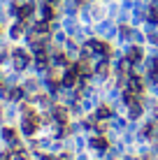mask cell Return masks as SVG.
I'll return each mask as SVG.
<instances>
[{
    "instance_id": "8992f818",
    "label": "cell",
    "mask_w": 158,
    "mask_h": 160,
    "mask_svg": "<svg viewBox=\"0 0 158 160\" xmlns=\"http://www.w3.org/2000/svg\"><path fill=\"white\" fill-rule=\"evenodd\" d=\"M54 118H56L58 123H65V121H68V112H65L63 107H56L54 109Z\"/></svg>"
},
{
    "instance_id": "4fadbf2b",
    "label": "cell",
    "mask_w": 158,
    "mask_h": 160,
    "mask_svg": "<svg viewBox=\"0 0 158 160\" xmlns=\"http://www.w3.org/2000/svg\"><path fill=\"white\" fill-rule=\"evenodd\" d=\"M0 160H9V158H7V153H3V156H0Z\"/></svg>"
},
{
    "instance_id": "3957f363",
    "label": "cell",
    "mask_w": 158,
    "mask_h": 160,
    "mask_svg": "<svg viewBox=\"0 0 158 160\" xmlns=\"http://www.w3.org/2000/svg\"><path fill=\"white\" fill-rule=\"evenodd\" d=\"M142 56H144V53H142V49H140V47H130L128 51H126V58H128L133 65L140 63V60H142Z\"/></svg>"
},
{
    "instance_id": "30bf717a",
    "label": "cell",
    "mask_w": 158,
    "mask_h": 160,
    "mask_svg": "<svg viewBox=\"0 0 158 160\" xmlns=\"http://www.w3.org/2000/svg\"><path fill=\"white\" fill-rule=\"evenodd\" d=\"M142 132H144L146 137H156V135H158V132H156V123H149V125H144V128H142Z\"/></svg>"
},
{
    "instance_id": "ba28073f",
    "label": "cell",
    "mask_w": 158,
    "mask_h": 160,
    "mask_svg": "<svg viewBox=\"0 0 158 160\" xmlns=\"http://www.w3.org/2000/svg\"><path fill=\"white\" fill-rule=\"evenodd\" d=\"M95 72L100 77H107V74H110V60H102V63L95 68Z\"/></svg>"
},
{
    "instance_id": "5bb4252c",
    "label": "cell",
    "mask_w": 158,
    "mask_h": 160,
    "mask_svg": "<svg viewBox=\"0 0 158 160\" xmlns=\"http://www.w3.org/2000/svg\"><path fill=\"white\" fill-rule=\"evenodd\" d=\"M44 160H54V158H49V156H47V158H44Z\"/></svg>"
},
{
    "instance_id": "6da1fadb",
    "label": "cell",
    "mask_w": 158,
    "mask_h": 160,
    "mask_svg": "<svg viewBox=\"0 0 158 160\" xmlns=\"http://www.w3.org/2000/svg\"><path fill=\"white\" fill-rule=\"evenodd\" d=\"M86 49L93 51V53H98V56H110V53H112V47L107 42H102V40H91L89 44H86Z\"/></svg>"
},
{
    "instance_id": "9c48e42d",
    "label": "cell",
    "mask_w": 158,
    "mask_h": 160,
    "mask_svg": "<svg viewBox=\"0 0 158 160\" xmlns=\"http://www.w3.org/2000/svg\"><path fill=\"white\" fill-rule=\"evenodd\" d=\"M112 116V109L107 107V104H102L100 109H98V118H110Z\"/></svg>"
},
{
    "instance_id": "5b68a950",
    "label": "cell",
    "mask_w": 158,
    "mask_h": 160,
    "mask_svg": "<svg viewBox=\"0 0 158 160\" xmlns=\"http://www.w3.org/2000/svg\"><path fill=\"white\" fill-rule=\"evenodd\" d=\"M91 146L98 148V151H105L107 148V139L105 137H95V139H91Z\"/></svg>"
},
{
    "instance_id": "277c9868",
    "label": "cell",
    "mask_w": 158,
    "mask_h": 160,
    "mask_svg": "<svg viewBox=\"0 0 158 160\" xmlns=\"http://www.w3.org/2000/svg\"><path fill=\"white\" fill-rule=\"evenodd\" d=\"M14 65L19 70H23L26 65H28V53H26V51H16L14 53Z\"/></svg>"
},
{
    "instance_id": "7a4b0ae2",
    "label": "cell",
    "mask_w": 158,
    "mask_h": 160,
    "mask_svg": "<svg viewBox=\"0 0 158 160\" xmlns=\"http://www.w3.org/2000/svg\"><path fill=\"white\" fill-rule=\"evenodd\" d=\"M128 88H130V91H135V93H142V88H144L142 77H137V74H130V77H128Z\"/></svg>"
},
{
    "instance_id": "52a82bcc",
    "label": "cell",
    "mask_w": 158,
    "mask_h": 160,
    "mask_svg": "<svg viewBox=\"0 0 158 160\" xmlns=\"http://www.w3.org/2000/svg\"><path fill=\"white\" fill-rule=\"evenodd\" d=\"M140 116H142V104L133 102V104H130V118H140Z\"/></svg>"
},
{
    "instance_id": "8fae6325",
    "label": "cell",
    "mask_w": 158,
    "mask_h": 160,
    "mask_svg": "<svg viewBox=\"0 0 158 160\" xmlns=\"http://www.w3.org/2000/svg\"><path fill=\"white\" fill-rule=\"evenodd\" d=\"M42 14H44V19H47V21H49V19H54V7H51V2H49L44 9H42Z\"/></svg>"
},
{
    "instance_id": "7c38bea8",
    "label": "cell",
    "mask_w": 158,
    "mask_h": 160,
    "mask_svg": "<svg viewBox=\"0 0 158 160\" xmlns=\"http://www.w3.org/2000/svg\"><path fill=\"white\" fill-rule=\"evenodd\" d=\"M5 139H9V142H14V139H16V135H14V130H5Z\"/></svg>"
}]
</instances>
